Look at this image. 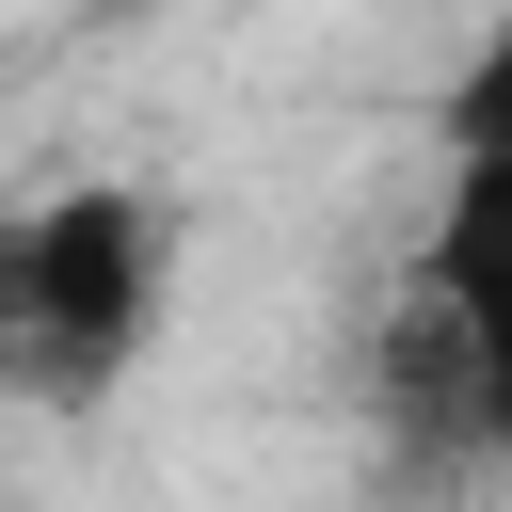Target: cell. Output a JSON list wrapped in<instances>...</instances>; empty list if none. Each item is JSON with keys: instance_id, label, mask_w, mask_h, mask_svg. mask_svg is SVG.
<instances>
[{"instance_id": "1", "label": "cell", "mask_w": 512, "mask_h": 512, "mask_svg": "<svg viewBox=\"0 0 512 512\" xmlns=\"http://www.w3.org/2000/svg\"><path fill=\"white\" fill-rule=\"evenodd\" d=\"M176 320V208L144 176H80L0 208V400H112Z\"/></svg>"}, {"instance_id": "2", "label": "cell", "mask_w": 512, "mask_h": 512, "mask_svg": "<svg viewBox=\"0 0 512 512\" xmlns=\"http://www.w3.org/2000/svg\"><path fill=\"white\" fill-rule=\"evenodd\" d=\"M416 288L512 304V160H448V208H432V256H416Z\"/></svg>"}, {"instance_id": "3", "label": "cell", "mask_w": 512, "mask_h": 512, "mask_svg": "<svg viewBox=\"0 0 512 512\" xmlns=\"http://www.w3.org/2000/svg\"><path fill=\"white\" fill-rule=\"evenodd\" d=\"M432 128H448V160H512V0H496V16H480V48L448 64Z\"/></svg>"}]
</instances>
